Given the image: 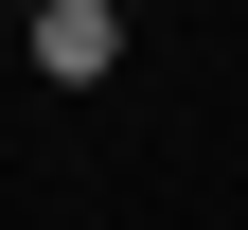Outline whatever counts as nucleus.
I'll return each mask as SVG.
<instances>
[{
  "label": "nucleus",
  "mask_w": 248,
  "mask_h": 230,
  "mask_svg": "<svg viewBox=\"0 0 248 230\" xmlns=\"http://www.w3.org/2000/svg\"><path fill=\"white\" fill-rule=\"evenodd\" d=\"M107 53H124V18H107V0H36V71H53V89H89Z\"/></svg>",
  "instance_id": "1"
},
{
  "label": "nucleus",
  "mask_w": 248,
  "mask_h": 230,
  "mask_svg": "<svg viewBox=\"0 0 248 230\" xmlns=\"http://www.w3.org/2000/svg\"><path fill=\"white\" fill-rule=\"evenodd\" d=\"M18 18H36V0H18Z\"/></svg>",
  "instance_id": "2"
}]
</instances>
